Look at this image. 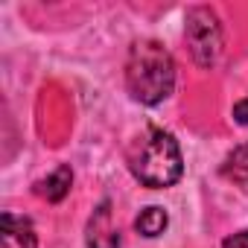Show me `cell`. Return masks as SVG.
Segmentation results:
<instances>
[{"label": "cell", "mask_w": 248, "mask_h": 248, "mask_svg": "<svg viewBox=\"0 0 248 248\" xmlns=\"http://www.w3.org/2000/svg\"><path fill=\"white\" fill-rule=\"evenodd\" d=\"M222 248H248V231H239L222 242Z\"/></svg>", "instance_id": "9c48e42d"}, {"label": "cell", "mask_w": 248, "mask_h": 248, "mask_svg": "<svg viewBox=\"0 0 248 248\" xmlns=\"http://www.w3.org/2000/svg\"><path fill=\"white\" fill-rule=\"evenodd\" d=\"M70 184H73L70 167H59V170L50 172L47 178L35 181V196H41V199H47V202H62V199L70 193Z\"/></svg>", "instance_id": "5b68a950"}, {"label": "cell", "mask_w": 248, "mask_h": 248, "mask_svg": "<svg viewBox=\"0 0 248 248\" xmlns=\"http://www.w3.org/2000/svg\"><path fill=\"white\" fill-rule=\"evenodd\" d=\"M233 120L239 123V126H248V96L233 105Z\"/></svg>", "instance_id": "30bf717a"}, {"label": "cell", "mask_w": 248, "mask_h": 248, "mask_svg": "<svg viewBox=\"0 0 248 248\" xmlns=\"http://www.w3.org/2000/svg\"><path fill=\"white\" fill-rule=\"evenodd\" d=\"M85 242L88 248H120V231L114 228V219H111V202H102L88 219Z\"/></svg>", "instance_id": "277c9868"}, {"label": "cell", "mask_w": 248, "mask_h": 248, "mask_svg": "<svg viewBox=\"0 0 248 248\" xmlns=\"http://www.w3.org/2000/svg\"><path fill=\"white\" fill-rule=\"evenodd\" d=\"M126 88L143 105H158L172 93L175 62L161 41L140 38L132 44L126 59Z\"/></svg>", "instance_id": "6da1fadb"}, {"label": "cell", "mask_w": 248, "mask_h": 248, "mask_svg": "<svg viewBox=\"0 0 248 248\" xmlns=\"http://www.w3.org/2000/svg\"><path fill=\"white\" fill-rule=\"evenodd\" d=\"M184 38L190 47V56L199 67H213L222 56V24L213 9L207 6H193L187 12V27Z\"/></svg>", "instance_id": "3957f363"}, {"label": "cell", "mask_w": 248, "mask_h": 248, "mask_svg": "<svg viewBox=\"0 0 248 248\" xmlns=\"http://www.w3.org/2000/svg\"><path fill=\"white\" fill-rule=\"evenodd\" d=\"M222 175H225L228 181H233V184H239V187L248 190V143L236 146V149L225 158V164H222Z\"/></svg>", "instance_id": "8992f818"}, {"label": "cell", "mask_w": 248, "mask_h": 248, "mask_svg": "<svg viewBox=\"0 0 248 248\" xmlns=\"http://www.w3.org/2000/svg\"><path fill=\"white\" fill-rule=\"evenodd\" d=\"M167 225H170V216H167V210L158 207V204L140 210V216L135 219L138 233H140V236H149V239H152V236H161V233L167 231Z\"/></svg>", "instance_id": "52a82bcc"}, {"label": "cell", "mask_w": 248, "mask_h": 248, "mask_svg": "<svg viewBox=\"0 0 248 248\" xmlns=\"http://www.w3.org/2000/svg\"><path fill=\"white\" fill-rule=\"evenodd\" d=\"M3 233L6 236H15L21 242V248H38V239H35V231H32V222L24 216H12V213H3Z\"/></svg>", "instance_id": "ba28073f"}, {"label": "cell", "mask_w": 248, "mask_h": 248, "mask_svg": "<svg viewBox=\"0 0 248 248\" xmlns=\"http://www.w3.org/2000/svg\"><path fill=\"white\" fill-rule=\"evenodd\" d=\"M129 170L143 187H152V190L172 187L184 175V158H181L178 140L164 129L143 132L129 155Z\"/></svg>", "instance_id": "7a4b0ae2"}]
</instances>
